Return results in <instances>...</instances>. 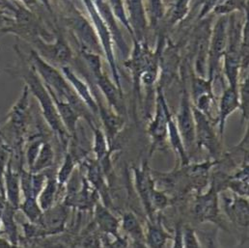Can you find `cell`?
Masks as SVG:
<instances>
[{
  "label": "cell",
  "instance_id": "obj_35",
  "mask_svg": "<svg viewBox=\"0 0 249 248\" xmlns=\"http://www.w3.org/2000/svg\"><path fill=\"white\" fill-rule=\"evenodd\" d=\"M249 77L239 84V97H240V109L242 110L245 119H249Z\"/></svg>",
  "mask_w": 249,
  "mask_h": 248
},
{
  "label": "cell",
  "instance_id": "obj_40",
  "mask_svg": "<svg viewBox=\"0 0 249 248\" xmlns=\"http://www.w3.org/2000/svg\"><path fill=\"white\" fill-rule=\"evenodd\" d=\"M22 3L25 7H27L29 10H31L33 13L39 8V0H17Z\"/></svg>",
  "mask_w": 249,
  "mask_h": 248
},
{
  "label": "cell",
  "instance_id": "obj_21",
  "mask_svg": "<svg viewBox=\"0 0 249 248\" xmlns=\"http://www.w3.org/2000/svg\"><path fill=\"white\" fill-rule=\"evenodd\" d=\"M94 219L99 229L106 235L117 238L120 228L119 219L114 216L108 208L101 203H97L94 210Z\"/></svg>",
  "mask_w": 249,
  "mask_h": 248
},
{
  "label": "cell",
  "instance_id": "obj_29",
  "mask_svg": "<svg viewBox=\"0 0 249 248\" xmlns=\"http://www.w3.org/2000/svg\"><path fill=\"white\" fill-rule=\"evenodd\" d=\"M54 160H55L54 149L49 141L45 140L41 146V149L35 159V162L29 171L33 173L46 172L53 166Z\"/></svg>",
  "mask_w": 249,
  "mask_h": 248
},
{
  "label": "cell",
  "instance_id": "obj_33",
  "mask_svg": "<svg viewBox=\"0 0 249 248\" xmlns=\"http://www.w3.org/2000/svg\"><path fill=\"white\" fill-rule=\"evenodd\" d=\"M148 7L152 24L158 25L163 18V3L162 0H148Z\"/></svg>",
  "mask_w": 249,
  "mask_h": 248
},
{
  "label": "cell",
  "instance_id": "obj_1",
  "mask_svg": "<svg viewBox=\"0 0 249 248\" xmlns=\"http://www.w3.org/2000/svg\"><path fill=\"white\" fill-rule=\"evenodd\" d=\"M15 51L19 58V66L15 70V72H12L13 75L19 76L23 81L24 85L27 86L30 94L37 100L39 103L43 118L50 128L57 135L64 145H66L71 137L64 127L62 121L57 112L53 99L48 90L46 84L40 77L36 69L31 62L25 59V56L20 52L18 46H15Z\"/></svg>",
  "mask_w": 249,
  "mask_h": 248
},
{
  "label": "cell",
  "instance_id": "obj_6",
  "mask_svg": "<svg viewBox=\"0 0 249 248\" xmlns=\"http://www.w3.org/2000/svg\"><path fill=\"white\" fill-rule=\"evenodd\" d=\"M34 46L39 55L53 65L67 66L72 59V52L62 34L57 31L53 43H46L41 36L36 37L30 42Z\"/></svg>",
  "mask_w": 249,
  "mask_h": 248
},
{
  "label": "cell",
  "instance_id": "obj_37",
  "mask_svg": "<svg viewBox=\"0 0 249 248\" xmlns=\"http://www.w3.org/2000/svg\"><path fill=\"white\" fill-rule=\"evenodd\" d=\"M14 23H15L14 18L11 17V16L7 13L6 9H4V8L0 9V33H1L4 29H6V28L12 26Z\"/></svg>",
  "mask_w": 249,
  "mask_h": 248
},
{
  "label": "cell",
  "instance_id": "obj_12",
  "mask_svg": "<svg viewBox=\"0 0 249 248\" xmlns=\"http://www.w3.org/2000/svg\"><path fill=\"white\" fill-rule=\"evenodd\" d=\"M134 185L135 189L138 193V196L141 200V203L145 209L146 214L149 217V220H152L155 217V213L152 209V195L156 189L155 178L152 175V172L149 168L148 163L145 161L141 167L134 168Z\"/></svg>",
  "mask_w": 249,
  "mask_h": 248
},
{
  "label": "cell",
  "instance_id": "obj_17",
  "mask_svg": "<svg viewBox=\"0 0 249 248\" xmlns=\"http://www.w3.org/2000/svg\"><path fill=\"white\" fill-rule=\"evenodd\" d=\"M3 190L7 202L18 211L21 202V189L18 170L13 167V157L9 160L3 175Z\"/></svg>",
  "mask_w": 249,
  "mask_h": 248
},
{
  "label": "cell",
  "instance_id": "obj_5",
  "mask_svg": "<svg viewBox=\"0 0 249 248\" xmlns=\"http://www.w3.org/2000/svg\"><path fill=\"white\" fill-rule=\"evenodd\" d=\"M228 43L227 19L221 17L215 23L210 37L209 55H208V74L207 78L213 82L217 73L219 62L226 52Z\"/></svg>",
  "mask_w": 249,
  "mask_h": 248
},
{
  "label": "cell",
  "instance_id": "obj_36",
  "mask_svg": "<svg viewBox=\"0 0 249 248\" xmlns=\"http://www.w3.org/2000/svg\"><path fill=\"white\" fill-rule=\"evenodd\" d=\"M183 248H201V243L194 231L190 226L183 227Z\"/></svg>",
  "mask_w": 249,
  "mask_h": 248
},
{
  "label": "cell",
  "instance_id": "obj_10",
  "mask_svg": "<svg viewBox=\"0 0 249 248\" xmlns=\"http://www.w3.org/2000/svg\"><path fill=\"white\" fill-rule=\"evenodd\" d=\"M84 1H85L86 5H87V7L89 9V12H90L94 21H95L97 35H98L100 43L102 45L104 54H106L107 59L108 61V64H109V67L111 69L113 81L116 84V86L123 92V88H122V84H121V78H120L119 71H118L117 64H116V61H115V56H114L113 48H112V36H111V33H110L107 25L106 24L105 20L100 18L99 13L97 12L95 7L93 6V3L91 2V0H84Z\"/></svg>",
  "mask_w": 249,
  "mask_h": 248
},
{
  "label": "cell",
  "instance_id": "obj_28",
  "mask_svg": "<svg viewBox=\"0 0 249 248\" xmlns=\"http://www.w3.org/2000/svg\"><path fill=\"white\" fill-rule=\"evenodd\" d=\"M120 226L130 239H132L134 242H137L138 244L146 246L145 232L141 226L140 221L133 213H124L122 217V221L120 222Z\"/></svg>",
  "mask_w": 249,
  "mask_h": 248
},
{
  "label": "cell",
  "instance_id": "obj_26",
  "mask_svg": "<svg viewBox=\"0 0 249 248\" xmlns=\"http://www.w3.org/2000/svg\"><path fill=\"white\" fill-rule=\"evenodd\" d=\"M171 239L164 229L160 217L153 218L148 222V230L145 233V244L149 248H163Z\"/></svg>",
  "mask_w": 249,
  "mask_h": 248
},
{
  "label": "cell",
  "instance_id": "obj_24",
  "mask_svg": "<svg viewBox=\"0 0 249 248\" xmlns=\"http://www.w3.org/2000/svg\"><path fill=\"white\" fill-rule=\"evenodd\" d=\"M17 212L18 210L14 208L12 205H10L8 202L6 203L4 209L1 212V233H4L7 236V240L12 247L19 246L20 241L18 231V224L16 221Z\"/></svg>",
  "mask_w": 249,
  "mask_h": 248
},
{
  "label": "cell",
  "instance_id": "obj_30",
  "mask_svg": "<svg viewBox=\"0 0 249 248\" xmlns=\"http://www.w3.org/2000/svg\"><path fill=\"white\" fill-rule=\"evenodd\" d=\"M59 188L60 186L57 183L56 177L48 176L45 186L37 197L39 205L43 211H46L56 204Z\"/></svg>",
  "mask_w": 249,
  "mask_h": 248
},
{
  "label": "cell",
  "instance_id": "obj_19",
  "mask_svg": "<svg viewBox=\"0 0 249 248\" xmlns=\"http://www.w3.org/2000/svg\"><path fill=\"white\" fill-rule=\"evenodd\" d=\"M210 26L203 24L196 36V59L195 73L201 77H207L208 74V55L210 44Z\"/></svg>",
  "mask_w": 249,
  "mask_h": 248
},
{
  "label": "cell",
  "instance_id": "obj_9",
  "mask_svg": "<svg viewBox=\"0 0 249 248\" xmlns=\"http://www.w3.org/2000/svg\"><path fill=\"white\" fill-rule=\"evenodd\" d=\"M176 123L183 138L187 154L194 150L195 144V122L193 114V104L191 102L190 93L187 87H183L180 107L176 117Z\"/></svg>",
  "mask_w": 249,
  "mask_h": 248
},
{
  "label": "cell",
  "instance_id": "obj_43",
  "mask_svg": "<svg viewBox=\"0 0 249 248\" xmlns=\"http://www.w3.org/2000/svg\"><path fill=\"white\" fill-rule=\"evenodd\" d=\"M1 228H2V221H1V213H0V237H1Z\"/></svg>",
  "mask_w": 249,
  "mask_h": 248
},
{
  "label": "cell",
  "instance_id": "obj_16",
  "mask_svg": "<svg viewBox=\"0 0 249 248\" xmlns=\"http://www.w3.org/2000/svg\"><path fill=\"white\" fill-rule=\"evenodd\" d=\"M94 79L102 91V94L105 96L109 106L119 115L123 116L125 113L123 92L116 86L114 81H112L107 74L101 72L100 74L94 76Z\"/></svg>",
  "mask_w": 249,
  "mask_h": 248
},
{
  "label": "cell",
  "instance_id": "obj_34",
  "mask_svg": "<svg viewBox=\"0 0 249 248\" xmlns=\"http://www.w3.org/2000/svg\"><path fill=\"white\" fill-rule=\"evenodd\" d=\"M151 204H152L153 212L155 213H157L158 212L162 211V210H164L165 208H167L169 206L170 199L166 195L165 192L160 191V190L156 188L153 192V195H152Z\"/></svg>",
  "mask_w": 249,
  "mask_h": 248
},
{
  "label": "cell",
  "instance_id": "obj_8",
  "mask_svg": "<svg viewBox=\"0 0 249 248\" xmlns=\"http://www.w3.org/2000/svg\"><path fill=\"white\" fill-rule=\"evenodd\" d=\"M67 22L78 41L81 51L98 53L100 55L104 53L97 32L82 15L74 11L67 18Z\"/></svg>",
  "mask_w": 249,
  "mask_h": 248
},
{
  "label": "cell",
  "instance_id": "obj_41",
  "mask_svg": "<svg viewBox=\"0 0 249 248\" xmlns=\"http://www.w3.org/2000/svg\"><path fill=\"white\" fill-rule=\"evenodd\" d=\"M8 247H12L11 244L8 242L7 239H2L0 237V248H8Z\"/></svg>",
  "mask_w": 249,
  "mask_h": 248
},
{
  "label": "cell",
  "instance_id": "obj_25",
  "mask_svg": "<svg viewBox=\"0 0 249 248\" xmlns=\"http://www.w3.org/2000/svg\"><path fill=\"white\" fill-rule=\"evenodd\" d=\"M97 104L99 107L98 115L101 117V120L105 125V128L107 131V137L109 144L111 145L113 138L121 130L124 124V119L122 118L121 115L116 113L112 108H107L99 101H97Z\"/></svg>",
  "mask_w": 249,
  "mask_h": 248
},
{
  "label": "cell",
  "instance_id": "obj_22",
  "mask_svg": "<svg viewBox=\"0 0 249 248\" xmlns=\"http://www.w3.org/2000/svg\"><path fill=\"white\" fill-rule=\"evenodd\" d=\"M48 88V87H47ZM50 91L53 102L55 104L57 112L59 114V117L62 121L63 125L66 128L67 132L70 136H74L77 130V122L80 119V115L76 112V110L66 101L62 99H59L52 90Z\"/></svg>",
  "mask_w": 249,
  "mask_h": 248
},
{
  "label": "cell",
  "instance_id": "obj_23",
  "mask_svg": "<svg viewBox=\"0 0 249 248\" xmlns=\"http://www.w3.org/2000/svg\"><path fill=\"white\" fill-rule=\"evenodd\" d=\"M178 56L179 55L176 49L172 46L165 49L164 52L161 53V55H160V62L161 64V77L159 85L160 87L164 88L175 78L179 66Z\"/></svg>",
  "mask_w": 249,
  "mask_h": 248
},
{
  "label": "cell",
  "instance_id": "obj_13",
  "mask_svg": "<svg viewBox=\"0 0 249 248\" xmlns=\"http://www.w3.org/2000/svg\"><path fill=\"white\" fill-rule=\"evenodd\" d=\"M233 193V192H232ZM224 211L229 219L241 227H249V201L240 195L223 196Z\"/></svg>",
  "mask_w": 249,
  "mask_h": 248
},
{
  "label": "cell",
  "instance_id": "obj_4",
  "mask_svg": "<svg viewBox=\"0 0 249 248\" xmlns=\"http://www.w3.org/2000/svg\"><path fill=\"white\" fill-rule=\"evenodd\" d=\"M195 122V144L198 148L205 149L213 159H217L221 152L220 138H218L213 121L193 106Z\"/></svg>",
  "mask_w": 249,
  "mask_h": 248
},
{
  "label": "cell",
  "instance_id": "obj_14",
  "mask_svg": "<svg viewBox=\"0 0 249 248\" xmlns=\"http://www.w3.org/2000/svg\"><path fill=\"white\" fill-rule=\"evenodd\" d=\"M240 109V97L238 88L228 86L222 93L218 105V133L220 138H223L225 124L227 119L236 110Z\"/></svg>",
  "mask_w": 249,
  "mask_h": 248
},
{
  "label": "cell",
  "instance_id": "obj_15",
  "mask_svg": "<svg viewBox=\"0 0 249 248\" xmlns=\"http://www.w3.org/2000/svg\"><path fill=\"white\" fill-rule=\"evenodd\" d=\"M61 71L66 77V79L70 82L77 96L81 99V101L86 105L89 110L94 114L98 115L99 107L95 96L93 95L90 87L87 83H85L73 71L70 66H63L60 68Z\"/></svg>",
  "mask_w": 249,
  "mask_h": 248
},
{
  "label": "cell",
  "instance_id": "obj_39",
  "mask_svg": "<svg viewBox=\"0 0 249 248\" xmlns=\"http://www.w3.org/2000/svg\"><path fill=\"white\" fill-rule=\"evenodd\" d=\"M182 236H183V227L179 224L176 229V237L174 238V248H183V241H182Z\"/></svg>",
  "mask_w": 249,
  "mask_h": 248
},
{
  "label": "cell",
  "instance_id": "obj_3",
  "mask_svg": "<svg viewBox=\"0 0 249 248\" xmlns=\"http://www.w3.org/2000/svg\"><path fill=\"white\" fill-rule=\"evenodd\" d=\"M171 115L172 113L170 112L163 94V88L158 85L156 111L148 127V132L152 141V152L165 146L167 141L168 120Z\"/></svg>",
  "mask_w": 249,
  "mask_h": 248
},
{
  "label": "cell",
  "instance_id": "obj_27",
  "mask_svg": "<svg viewBox=\"0 0 249 248\" xmlns=\"http://www.w3.org/2000/svg\"><path fill=\"white\" fill-rule=\"evenodd\" d=\"M167 139L169 140L171 148L173 149L175 154L179 157L180 161H181V166L185 167L189 163V156L187 154L183 138L181 136L176 120L173 117V115H171L168 120Z\"/></svg>",
  "mask_w": 249,
  "mask_h": 248
},
{
  "label": "cell",
  "instance_id": "obj_32",
  "mask_svg": "<svg viewBox=\"0 0 249 248\" xmlns=\"http://www.w3.org/2000/svg\"><path fill=\"white\" fill-rule=\"evenodd\" d=\"M75 168V161L71 153H67L64 157L62 164L57 171L56 180L60 187L66 186L68 181L70 180L71 176L72 175Z\"/></svg>",
  "mask_w": 249,
  "mask_h": 248
},
{
  "label": "cell",
  "instance_id": "obj_38",
  "mask_svg": "<svg viewBox=\"0 0 249 248\" xmlns=\"http://www.w3.org/2000/svg\"><path fill=\"white\" fill-rule=\"evenodd\" d=\"M224 0H205L204 1V7H203V11L202 14L200 15V18L205 16L213 7L214 6H218L219 4H221Z\"/></svg>",
  "mask_w": 249,
  "mask_h": 248
},
{
  "label": "cell",
  "instance_id": "obj_42",
  "mask_svg": "<svg viewBox=\"0 0 249 248\" xmlns=\"http://www.w3.org/2000/svg\"><path fill=\"white\" fill-rule=\"evenodd\" d=\"M42 2V4L52 13V8H51V3H50V0H40Z\"/></svg>",
  "mask_w": 249,
  "mask_h": 248
},
{
  "label": "cell",
  "instance_id": "obj_7",
  "mask_svg": "<svg viewBox=\"0 0 249 248\" xmlns=\"http://www.w3.org/2000/svg\"><path fill=\"white\" fill-rule=\"evenodd\" d=\"M219 188L214 181L206 193H199L193 205V214L199 222H212L220 225Z\"/></svg>",
  "mask_w": 249,
  "mask_h": 248
},
{
  "label": "cell",
  "instance_id": "obj_11",
  "mask_svg": "<svg viewBox=\"0 0 249 248\" xmlns=\"http://www.w3.org/2000/svg\"><path fill=\"white\" fill-rule=\"evenodd\" d=\"M70 214V207L55 204L52 208L43 211L40 219L35 223L38 229V238L53 236L64 232Z\"/></svg>",
  "mask_w": 249,
  "mask_h": 248
},
{
  "label": "cell",
  "instance_id": "obj_2",
  "mask_svg": "<svg viewBox=\"0 0 249 248\" xmlns=\"http://www.w3.org/2000/svg\"><path fill=\"white\" fill-rule=\"evenodd\" d=\"M28 60L34 66L40 77L50 90H52L59 99L68 102L80 117H83L88 122L91 127L96 125L93 119L94 114L77 96L70 82L64 76L61 70H58L54 65L42 58L35 50L30 51Z\"/></svg>",
  "mask_w": 249,
  "mask_h": 248
},
{
  "label": "cell",
  "instance_id": "obj_31",
  "mask_svg": "<svg viewBox=\"0 0 249 248\" xmlns=\"http://www.w3.org/2000/svg\"><path fill=\"white\" fill-rule=\"evenodd\" d=\"M18 211H20L26 219L32 223H36L43 213V210L41 209L36 197L23 198L18 207Z\"/></svg>",
  "mask_w": 249,
  "mask_h": 248
},
{
  "label": "cell",
  "instance_id": "obj_18",
  "mask_svg": "<svg viewBox=\"0 0 249 248\" xmlns=\"http://www.w3.org/2000/svg\"><path fill=\"white\" fill-rule=\"evenodd\" d=\"M127 7L129 12L127 21L131 29V35L134 41L143 42L147 29V18L143 2L142 0H127Z\"/></svg>",
  "mask_w": 249,
  "mask_h": 248
},
{
  "label": "cell",
  "instance_id": "obj_20",
  "mask_svg": "<svg viewBox=\"0 0 249 248\" xmlns=\"http://www.w3.org/2000/svg\"><path fill=\"white\" fill-rule=\"evenodd\" d=\"M92 129L94 131V153L96 155V160L101 165L104 173L107 175L111 169V145L105 132L99 126L94 125Z\"/></svg>",
  "mask_w": 249,
  "mask_h": 248
}]
</instances>
